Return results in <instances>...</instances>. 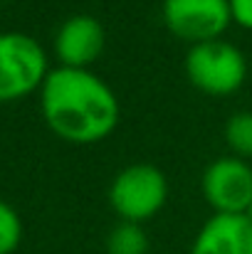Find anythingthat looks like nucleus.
<instances>
[{
  "label": "nucleus",
  "instance_id": "obj_1",
  "mask_svg": "<svg viewBox=\"0 0 252 254\" xmlns=\"http://www.w3.org/2000/svg\"><path fill=\"white\" fill-rule=\"evenodd\" d=\"M40 111L47 128L67 143L89 146L114 133L121 106L114 89L91 69H50L40 89Z\"/></svg>",
  "mask_w": 252,
  "mask_h": 254
},
{
  "label": "nucleus",
  "instance_id": "obj_2",
  "mask_svg": "<svg viewBox=\"0 0 252 254\" xmlns=\"http://www.w3.org/2000/svg\"><path fill=\"white\" fill-rule=\"evenodd\" d=\"M183 67L188 82L208 96H230L240 91L248 79L245 55L223 37L190 45Z\"/></svg>",
  "mask_w": 252,
  "mask_h": 254
},
{
  "label": "nucleus",
  "instance_id": "obj_3",
  "mask_svg": "<svg viewBox=\"0 0 252 254\" xmlns=\"http://www.w3.org/2000/svg\"><path fill=\"white\" fill-rule=\"evenodd\" d=\"M168 200L164 170L151 163H131L121 168L109 185V205L121 222L141 225L156 217Z\"/></svg>",
  "mask_w": 252,
  "mask_h": 254
},
{
  "label": "nucleus",
  "instance_id": "obj_4",
  "mask_svg": "<svg viewBox=\"0 0 252 254\" xmlns=\"http://www.w3.org/2000/svg\"><path fill=\"white\" fill-rule=\"evenodd\" d=\"M50 74L45 47L25 32H0V104L40 91Z\"/></svg>",
  "mask_w": 252,
  "mask_h": 254
},
{
  "label": "nucleus",
  "instance_id": "obj_5",
  "mask_svg": "<svg viewBox=\"0 0 252 254\" xmlns=\"http://www.w3.org/2000/svg\"><path fill=\"white\" fill-rule=\"evenodd\" d=\"M161 17L170 35L190 45L220 40L233 25L228 0H164Z\"/></svg>",
  "mask_w": 252,
  "mask_h": 254
},
{
  "label": "nucleus",
  "instance_id": "obj_6",
  "mask_svg": "<svg viewBox=\"0 0 252 254\" xmlns=\"http://www.w3.org/2000/svg\"><path fill=\"white\" fill-rule=\"evenodd\" d=\"M200 190L213 215H245L252 205V166L238 156L215 158L203 170Z\"/></svg>",
  "mask_w": 252,
  "mask_h": 254
},
{
  "label": "nucleus",
  "instance_id": "obj_7",
  "mask_svg": "<svg viewBox=\"0 0 252 254\" xmlns=\"http://www.w3.org/2000/svg\"><path fill=\"white\" fill-rule=\"evenodd\" d=\"M106 32L94 15H72L55 32V57L60 67L89 69L104 52Z\"/></svg>",
  "mask_w": 252,
  "mask_h": 254
},
{
  "label": "nucleus",
  "instance_id": "obj_8",
  "mask_svg": "<svg viewBox=\"0 0 252 254\" xmlns=\"http://www.w3.org/2000/svg\"><path fill=\"white\" fill-rule=\"evenodd\" d=\"M188 254H252V222L245 215H210Z\"/></svg>",
  "mask_w": 252,
  "mask_h": 254
},
{
  "label": "nucleus",
  "instance_id": "obj_9",
  "mask_svg": "<svg viewBox=\"0 0 252 254\" xmlns=\"http://www.w3.org/2000/svg\"><path fill=\"white\" fill-rule=\"evenodd\" d=\"M106 254H149L146 230L134 222H119L106 235Z\"/></svg>",
  "mask_w": 252,
  "mask_h": 254
},
{
  "label": "nucleus",
  "instance_id": "obj_10",
  "mask_svg": "<svg viewBox=\"0 0 252 254\" xmlns=\"http://www.w3.org/2000/svg\"><path fill=\"white\" fill-rule=\"evenodd\" d=\"M225 143L230 148V156H238L243 161L252 158V111H238L225 124Z\"/></svg>",
  "mask_w": 252,
  "mask_h": 254
},
{
  "label": "nucleus",
  "instance_id": "obj_11",
  "mask_svg": "<svg viewBox=\"0 0 252 254\" xmlns=\"http://www.w3.org/2000/svg\"><path fill=\"white\" fill-rule=\"evenodd\" d=\"M22 242V220L12 205L0 200V254H12Z\"/></svg>",
  "mask_w": 252,
  "mask_h": 254
},
{
  "label": "nucleus",
  "instance_id": "obj_12",
  "mask_svg": "<svg viewBox=\"0 0 252 254\" xmlns=\"http://www.w3.org/2000/svg\"><path fill=\"white\" fill-rule=\"evenodd\" d=\"M228 5L233 22L243 30H252V0H228Z\"/></svg>",
  "mask_w": 252,
  "mask_h": 254
},
{
  "label": "nucleus",
  "instance_id": "obj_13",
  "mask_svg": "<svg viewBox=\"0 0 252 254\" xmlns=\"http://www.w3.org/2000/svg\"><path fill=\"white\" fill-rule=\"evenodd\" d=\"M245 217H248V220H250V222H252V205H250V207H248V212H245Z\"/></svg>",
  "mask_w": 252,
  "mask_h": 254
}]
</instances>
